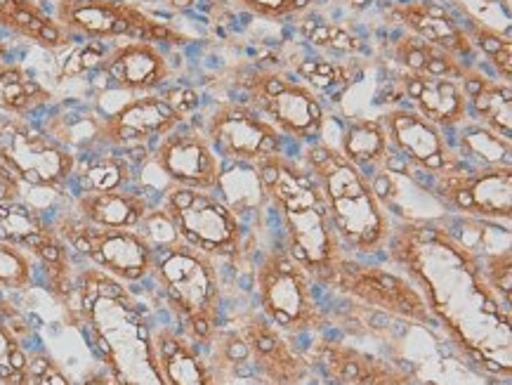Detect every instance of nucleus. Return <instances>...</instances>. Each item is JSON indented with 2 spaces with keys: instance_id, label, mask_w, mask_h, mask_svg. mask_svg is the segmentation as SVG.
Segmentation results:
<instances>
[{
  "instance_id": "nucleus-8",
  "label": "nucleus",
  "mask_w": 512,
  "mask_h": 385,
  "mask_svg": "<svg viewBox=\"0 0 512 385\" xmlns=\"http://www.w3.org/2000/svg\"><path fill=\"white\" fill-rule=\"evenodd\" d=\"M52 227L85 265L109 274L116 282L135 286L152 279L156 246L142 230H107L88 225L71 211V204L55 215Z\"/></svg>"
},
{
  "instance_id": "nucleus-30",
  "label": "nucleus",
  "mask_w": 512,
  "mask_h": 385,
  "mask_svg": "<svg viewBox=\"0 0 512 385\" xmlns=\"http://www.w3.org/2000/svg\"><path fill=\"white\" fill-rule=\"evenodd\" d=\"M50 93L24 67L15 62L0 64V114L29 119L48 109Z\"/></svg>"
},
{
  "instance_id": "nucleus-12",
  "label": "nucleus",
  "mask_w": 512,
  "mask_h": 385,
  "mask_svg": "<svg viewBox=\"0 0 512 385\" xmlns=\"http://www.w3.org/2000/svg\"><path fill=\"white\" fill-rule=\"evenodd\" d=\"M251 107L293 142H317L324 135L326 112L317 90L281 71H258L244 83Z\"/></svg>"
},
{
  "instance_id": "nucleus-10",
  "label": "nucleus",
  "mask_w": 512,
  "mask_h": 385,
  "mask_svg": "<svg viewBox=\"0 0 512 385\" xmlns=\"http://www.w3.org/2000/svg\"><path fill=\"white\" fill-rule=\"evenodd\" d=\"M55 19L62 29L76 41H130L144 43H175L187 45L185 38L168 24H159L147 12L123 0H59L55 8Z\"/></svg>"
},
{
  "instance_id": "nucleus-17",
  "label": "nucleus",
  "mask_w": 512,
  "mask_h": 385,
  "mask_svg": "<svg viewBox=\"0 0 512 385\" xmlns=\"http://www.w3.org/2000/svg\"><path fill=\"white\" fill-rule=\"evenodd\" d=\"M161 175H166L168 185L203 189V192H220L225 161L210 147L208 137L196 126H177L173 133L161 137L152 149V159Z\"/></svg>"
},
{
  "instance_id": "nucleus-21",
  "label": "nucleus",
  "mask_w": 512,
  "mask_h": 385,
  "mask_svg": "<svg viewBox=\"0 0 512 385\" xmlns=\"http://www.w3.org/2000/svg\"><path fill=\"white\" fill-rule=\"evenodd\" d=\"M390 19L404 26L406 34L439 45L463 64L475 67L470 62L472 57H477L475 45H472L470 36L463 29V22L451 12L449 5L435 3V0H411V3L392 5Z\"/></svg>"
},
{
  "instance_id": "nucleus-9",
  "label": "nucleus",
  "mask_w": 512,
  "mask_h": 385,
  "mask_svg": "<svg viewBox=\"0 0 512 385\" xmlns=\"http://www.w3.org/2000/svg\"><path fill=\"white\" fill-rule=\"evenodd\" d=\"M0 163L26 187L69 192L78 156L29 119H0Z\"/></svg>"
},
{
  "instance_id": "nucleus-38",
  "label": "nucleus",
  "mask_w": 512,
  "mask_h": 385,
  "mask_svg": "<svg viewBox=\"0 0 512 385\" xmlns=\"http://www.w3.org/2000/svg\"><path fill=\"white\" fill-rule=\"evenodd\" d=\"M31 385H74L48 352H34L31 357Z\"/></svg>"
},
{
  "instance_id": "nucleus-23",
  "label": "nucleus",
  "mask_w": 512,
  "mask_h": 385,
  "mask_svg": "<svg viewBox=\"0 0 512 385\" xmlns=\"http://www.w3.org/2000/svg\"><path fill=\"white\" fill-rule=\"evenodd\" d=\"M74 211L83 223L107 230H140L154 201L140 185L109 189V192H78L71 199Z\"/></svg>"
},
{
  "instance_id": "nucleus-6",
  "label": "nucleus",
  "mask_w": 512,
  "mask_h": 385,
  "mask_svg": "<svg viewBox=\"0 0 512 385\" xmlns=\"http://www.w3.org/2000/svg\"><path fill=\"white\" fill-rule=\"evenodd\" d=\"M253 284L262 315L291 338L319 336L331 326L312 274L286 249L262 253Z\"/></svg>"
},
{
  "instance_id": "nucleus-19",
  "label": "nucleus",
  "mask_w": 512,
  "mask_h": 385,
  "mask_svg": "<svg viewBox=\"0 0 512 385\" xmlns=\"http://www.w3.org/2000/svg\"><path fill=\"white\" fill-rule=\"evenodd\" d=\"M185 121V116L166 100V95H140L118 107L114 114L104 116L100 145L121 154L135 147L152 149L161 137L173 133Z\"/></svg>"
},
{
  "instance_id": "nucleus-26",
  "label": "nucleus",
  "mask_w": 512,
  "mask_h": 385,
  "mask_svg": "<svg viewBox=\"0 0 512 385\" xmlns=\"http://www.w3.org/2000/svg\"><path fill=\"white\" fill-rule=\"evenodd\" d=\"M338 152L352 166H357L366 178H376L378 173L387 171V163L392 159V149L390 142H387V133L380 116L378 119L347 121L343 137H340Z\"/></svg>"
},
{
  "instance_id": "nucleus-35",
  "label": "nucleus",
  "mask_w": 512,
  "mask_h": 385,
  "mask_svg": "<svg viewBox=\"0 0 512 385\" xmlns=\"http://www.w3.org/2000/svg\"><path fill=\"white\" fill-rule=\"evenodd\" d=\"M298 76H303L307 81V86L312 90H331L338 83H352V69H347L345 64H336V62H326V60H303L298 62Z\"/></svg>"
},
{
  "instance_id": "nucleus-25",
  "label": "nucleus",
  "mask_w": 512,
  "mask_h": 385,
  "mask_svg": "<svg viewBox=\"0 0 512 385\" xmlns=\"http://www.w3.org/2000/svg\"><path fill=\"white\" fill-rule=\"evenodd\" d=\"M461 86L468 97L470 121L512 140V86L496 81L479 67L465 69Z\"/></svg>"
},
{
  "instance_id": "nucleus-3",
  "label": "nucleus",
  "mask_w": 512,
  "mask_h": 385,
  "mask_svg": "<svg viewBox=\"0 0 512 385\" xmlns=\"http://www.w3.org/2000/svg\"><path fill=\"white\" fill-rule=\"evenodd\" d=\"M260 189L279 215L286 234V251L312 274L314 284L331 289L333 279L350 253L333 230L331 215L317 180L300 161L274 154L255 163Z\"/></svg>"
},
{
  "instance_id": "nucleus-39",
  "label": "nucleus",
  "mask_w": 512,
  "mask_h": 385,
  "mask_svg": "<svg viewBox=\"0 0 512 385\" xmlns=\"http://www.w3.org/2000/svg\"><path fill=\"white\" fill-rule=\"evenodd\" d=\"M163 95H166V100L173 104L185 119H189V116L196 112V107H199V95H196L192 88H173Z\"/></svg>"
},
{
  "instance_id": "nucleus-11",
  "label": "nucleus",
  "mask_w": 512,
  "mask_h": 385,
  "mask_svg": "<svg viewBox=\"0 0 512 385\" xmlns=\"http://www.w3.org/2000/svg\"><path fill=\"white\" fill-rule=\"evenodd\" d=\"M328 291H336L378 315L397 317L418 326H437L425 298L399 270H385L347 256Z\"/></svg>"
},
{
  "instance_id": "nucleus-32",
  "label": "nucleus",
  "mask_w": 512,
  "mask_h": 385,
  "mask_svg": "<svg viewBox=\"0 0 512 385\" xmlns=\"http://www.w3.org/2000/svg\"><path fill=\"white\" fill-rule=\"evenodd\" d=\"M454 149L461 156L463 163L475 168L489 166H508L512 163V140L494 133V130L479 126L475 121H468L456 130Z\"/></svg>"
},
{
  "instance_id": "nucleus-31",
  "label": "nucleus",
  "mask_w": 512,
  "mask_h": 385,
  "mask_svg": "<svg viewBox=\"0 0 512 385\" xmlns=\"http://www.w3.org/2000/svg\"><path fill=\"white\" fill-rule=\"evenodd\" d=\"M392 57H395L399 67L404 71H411V74L456 78V81H461L465 69H470L468 64H463L458 57L449 55L439 45H432L411 34L397 38L395 45H392Z\"/></svg>"
},
{
  "instance_id": "nucleus-40",
  "label": "nucleus",
  "mask_w": 512,
  "mask_h": 385,
  "mask_svg": "<svg viewBox=\"0 0 512 385\" xmlns=\"http://www.w3.org/2000/svg\"><path fill=\"white\" fill-rule=\"evenodd\" d=\"M78 385H118V381L114 378V374H111V371L100 362L85 371V374L81 376V381H78Z\"/></svg>"
},
{
  "instance_id": "nucleus-2",
  "label": "nucleus",
  "mask_w": 512,
  "mask_h": 385,
  "mask_svg": "<svg viewBox=\"0 0 512 385\" xmlns=\"http://www.w3.org/2000/svg\"><path fill=\"white\" fill-rule=\"evenodd\" d=\"M64 317L69 326L88 331L118 385H163L154 362L152 324L130 286L83 263L74 308Z\"/></svg>"
},
{
  "instance_id": "nucleus-41",
  "label": "nucleus",
  "mask_w": 512,
  "mask_h": 385,
  "mask_svg": "<svg viewBox=\"0 0 512 385\" xmlns=\"http://www.w3.org/2000/svg\"><path fill=\"white\" fill-rule=\"evenodd\" d=\"M22 308H17L15 300H10L8 296H3L0 293V317H8V315H15V312H19Z\"/></svg>"
},
{
  "instance_id": "nucleus-5",
  "label": "nucleus",
  "mask_w": 512,
  "mask_h": 385,
  "mask_svg": "<svg viewBox=\"0 0 512 385\" xmlns=\"http://www.w3.org/2000/svg\"><path fill=\"white\" fill-rule=\"evenodd\" d=\"M218 263L180 239L156 246L152 279L166 308L173 312L177 329L199 348H208L222 329L225 289Z\"/></svg>"
},
{
  "instance_id": "nucleus-18",
  "label": "nucleus",
  "mask_w": 512,
  "mask_h": 385,
  "mask_svg": "<svg viewBox=\"0 0 512 385\" xmlns=\"http://www.w3.org/2000/svg\"><path fill=\"white\" fill-rule=\"evenodd\" d=\"M305 357L312 371H319L333 385H418L411 369L326 336L317 338Z\"/></svg>"
},
{
  "instance_id": "nucleus-16",
  "label": "nucleus",
  "mask_w": 512,
  "mask_h": 385,
  "mask_svg": "<svg viewBox=\"0 0 512 385\" xmlns=\"http://www.w3.org/2000/svg\"><path fill=\"white\" fill-rule=\"evenodd\" d=\"M380 121L385 126L392 154L406 163V171L435 178L439 173L463 166L461 156L454 149V140L435 123L423 119L416 109L397 107L380 116Z\"/></svg>"
},
{
  "instance_id": "nucleus-29",
  "label": "nucleus",
  "mask_w": 512,
  "mask_h": 385,
  "mask_svg": "<svg viewBox=\"0 0 512 385\" xmlns=\"http://www.w3.org/2000/svg\"><path fill=\"white\" fill-rule=\"evenodd\" d=\"M34 326L22 310L0 317V385H31Z\"/></svg>"
},
{
  "instance_id": "nucleus-37",
  "label": "nucleus",
  "mask_w": 512,
  "mask_h": 385,
  "mask_svg": "<svg viewBox=\"0 0 512 385\" xmlns=\"http://www.w3.org/2000/svg\"><path fill=\"white\" fill-rule=\"evenodd\" d=\"M241 8L262 19H286L303 15L319 0H236Z\"/></svg>"
},
{
  "instance_id": "nucleus-15",
  "label": "nucleus",
  "mask_w": 512,
  "mask_h": 385,
  "mask_svg": "<svg viewBox=\"0 0 512 385\" xmlns=\"http://www.w3.org/2000/svg\"><path fill=\"white\" fill-rule=\"evenodd\" d=\"M234 329L244 338L248 369L267 385H305L312 378V367L305 350L293 338L274 326L260 310H248L236 319Z\"/></svg>"
},
{
  "instance_id": "nucleus-7",
  "label": "nucleus",
  "mask_w": 512,
  "mask_h": 385,
  "mask_svg": "<svg viewBox=\"0 0 512 385\" xmlns=\"http://www.w3.org/2000/svg\"><path fill=\"white\" fill-rule=\"evenodd\" d=\"M159 208L175 237L215 260H239L248 249V230L236 208L218 192L168 185Z\"/></svg>"
},
{
  "instance_id": "nucleus-33",
  "label": "nucleus",
  "mask_w": 512,
  "mask_h": 385,
  "mask_svg": "<svg viewBox=\"0 0 512 385\" xmlns=\"http://www.w3.org/2000/svg\"><path fill=\"white\" fill-rule=\"evenodd\" d=\"M38 265L19 246L0 241V293H24L36 284Z\"/></svg>"
},
{
  "instance_id": "nucleus-14",
  "label": "nucleus",
  "mask_w": 512,
  "mask_h": 385,
  "mask_svg": "<svg viewBox=\"0 0 512 385\" xmlns=\"http://www.w3.org/2000/svg\"><path fill=\"white\" fill-rule=\"evenodd\" d=\"M203 135L225 163L255 166L267 156L284 154V135L244 102L218 104L206 119Z\"/></svg>"
},
{
  "instance_id": "nucleus-20",
  "label": "nucleus",
  "mask_w": 512,
  "mask_h": 385,
  "mask_svg": "<svg viewBox=\"0 0 512 385\" xmlns=\"http://www.w3.org/2000/svg\"><path fill=\"white\" fill-rule=\"evenodd\" d=\"M97 71L114 88L135 95H149L166 88L175 74L161 45L144 41H130L111 48Z\"/></svg>"
},
{
  "instance_id": "nucleus-22",
  "label": "nucleus",
  "mask_w": 512,
  "mask_h": 385,
  "mask_svg": "<svg viewBox=\"0 0 512 385\" xmlns=\"http://www.w3.org/2000/svg\"><path fill=\"white\" fill-rule=\"evenodd\" d=\"M399 90L406 100H411V109L442 128L446 135L456 133L458 128L470 121L468 97L461 81L456 78H439L428 74H411L404 71L399 76Z\"/></svg>"
},
{
  "instance_id": "nucleus-36",
  "label": "nucleus",
  "mask_w": 512,
  "mask_h": 385,
  "mask_svg": "<svg viewBox=\"0 0 512 385\" xmlns=\"http://www.w3.org/2000/svg\"><path fill=\"white\" fill-rule=\"evenodd\" d=\"M482 272L487 284L494 289L498 298L505 305H512V253L510 249L496 251V253H484L482 256Z\"/></svg>"
},
{
  "instance_id": "nucleus-24",
  "label": "nucleus",
  "mask_w": 512,
  "mask_h": 385,
  "mask_svg": "<svg viewBox=\"0 0 512 385\" xmlns=\"http://www.w3.org/2000/svg\"><path fill=\"white\" fill-rule=\"evenodd\" d=\"M152 350L163 385H220L208 357L177 326H152Z\"/></svg>"
},
{
  "instance_id": "nucleus-4",
  "label": "nucleus",
  "mask_w": 512,
  "mask_h": 385,
  "mask_svg": "<svg viewBox=\"0 0 512 385\" xmlns=\"http://www.w3.org/2000/svg\"><path fill=\"white\" fill-rule=\"evenodd\" d=\"M303 166L317 180L340 244L354 258L380 256L392 234L390 206L378 197L371 178L352 166L338 147L310 142Z\"/></svg>"
},
{
  "instance_id": "nucleus-13",
  "label": "nucleus",
  "mask_w": 512,
  "mask_h": 385,
  "mask_svg": "<svg viewBox=\"0 0 512 385\" xmlns=\"http://www.w3.org/2000/svg\"><path fill=\"white\" fill-rule=\"evenodd\" d=\"M430 189L446 211L479 223H505L512 218V163L475 168L463 163L454 171L430 178Z\"/></svg>"
},
{
  "instance_id": "nucleus-27",
  "label": "nucleus",
  "mask_w": 512,
  "mask_h": 385,
  "mask_svg": "<svg viewBox=\"0 0 512 385\" xmlns=\"http://www.w3.org/2000/svg\"><path fill=\"white\" fill-rule=\"evenodd\" d=\"M71 185H76L78 192H109V189L133 187L137 185V166L116 149L100 147L78 156Z\"/></svg>"
},
{
  "instance_id": "nucleus-28",
  "label": "nucleus",
  "mask_w": 512,
  "mask_h": 385,
  "mask_svg": "<svg viewBox=\"0 0 512 385\" xmlns=\"http://www.w3.org/2000/svg\"><path fill=\"white\" fill-rule=\"evenodd\" d=\"M57 237L52 220L26 201H0V241L19 246L36 258V253Z\"/></svg>"
},
{
  "instance_id": "nucleus-42",
  "label": "nucleus",
  "mask_w": 512,
  "mask_h": 385,
  "mask_svg": "<svg viewBox=\"0 0 512 385\" xmlns=\"http://www.w3.org/2000/svg\"><path fill=\"white\" fill-rule=\"evenodd\" d=\"M168 3L173 5V8H182V10H187V8H192L194 0H168Z\"/></svg>"
},
{
  "instance_id": "nucleus-1",
  "label": "nucleus",
  "mask_w": 512,
  "mask_h": 385,
  "mask_svg": "<svg viewBox=\"0 0 512 385\" xmlns=\"http://www.w3.org/2000/svg\"><path fill=\"white\" fill-rule=\"evenodd\" d=\"M387 258L420 291L458 350L489 374L510 378V308L482 272V256L439 220L392 223Z\"/></svg>"
},
{
  "instance_id": "nucleus-34",
  "label": "nucleus",
  "mask_w": 512,
  "mask_h": 385,
  "mask_svg": "<svg viewBox=\"0 0 512 385\" xmlns=\"http://www.w3.org/2000/svg\"><path fill=\"white\" fill-rule=\"evenodd\" d=\"M307 41L317 48H328V50H336V52H354L364 50V43L359 41V36H354L350 29L343 24H305L303 26Z\"/></svg>"
}]
</instances>
